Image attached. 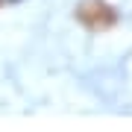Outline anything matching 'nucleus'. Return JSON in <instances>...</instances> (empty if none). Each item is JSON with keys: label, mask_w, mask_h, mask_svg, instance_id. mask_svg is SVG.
Wrapping results in <instances>:
<instances>
[{"label": "nucleus", "mask_w": 132, "mask_h": 132, "mask_svg": "<svg viewBox=\"0 0 132 132\" xmlns=\"http://www.w3.org/2000/svg\"><path fill=\"white\" fill-rule=\"evenodd\" d=\"M76 18H79V24L88 27V29H109V27H114L118 15H114V9L109 3H103V0H82L79 9H76Z\"/></svg>", "instance_id": "nucleus-1"}]
</instances>
